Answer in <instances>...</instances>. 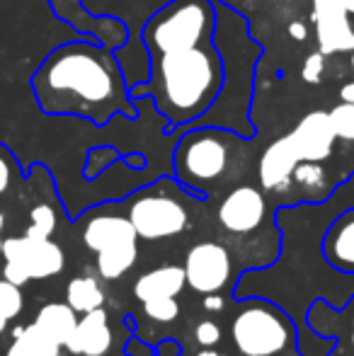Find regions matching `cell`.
I'll return each instance as SVG.
<instances>
[{
  "label": "cell",
  "instance_id": "9a60e30c",
  "mask_svg": "<svg viewBox=\"0 0 354 356\" xmlns=\"http://www.w3.org/2000/svg\"><path fill=\"white\" fill-rule=\"evenodd\" d=\"M301 163L298 155L293 153L291 141L289 136L277 138L274 143H269L260 158V182L262 187L269 192H279V189H287L291 184L293 170Z\"/></svg>",
  "mask_w": 354,
  "mask_h": 356
},
{
  "label": "cell",
  "instance_id": "2e32d148",
  "mask_svg": "<svg viewBox=\"0 0 354 356\" xmlns=\"http://www.w3.org/2000/svg\"><path fill=\"white\" fill-rule=\"evenodd\" d=\"M66 347L73 354H83V356L107 354L109 347H112V330L107 325V313L102 308L86 313V318L76 325Z\"/></svg>",
  "mask_w": 354,
  "mask_h": 356
},
{
  "label": "cell",
  "instance_id": "4fadbf2b",
  "mask_svg": "<svg viewBox=\"0 0 354 356\" xmlns=\"http://www.w3.org/2000/svg\"><path fill=\"white\" fill-rule=\"evenodd\" d=\"M54 10L58 17H63L66 22H71L76 29H81L83 34H88L95 42H102V47H124L127 44V24L122 19L114 17H92L88 15V10L83 8L81 0H51Z\"/></svg>",
  "mask_w": 354,
  "mask_h": 356
},
{
  "label": "cell",
  "instance_id": "ac0fdd59",
  "mask_svg": "<svg viewBox=\"0 0 354 356\" xmlns=\"http://www.w3.org/2000/svg\"><path fill=\"white\" fill-rule=\"evenodd\" d=\"M76 325V310L66 303H47L37 313V318H34V327L47 334L51 342H56L58 347H66Z\"/></svg>",
  "mask_w": 354,
  "mask_h": 356
},
{
  "label": "cell",
  "instance_id": "d6a6232c",
  "mask_svg": "<svg viewBox=\"0 0 354 356\" xmlns=\"http://www.w3.org/2000/svg\"><path fill=\"white\" fill-rule=\"evenodd\" d=\"M345 8H347V13L354 15V0H345Z\"/></svg>",
  "mask_w": 354,
  "mask_h": 356
},
{
  "label": "cell",
  "instance_id": "1f68e13d",
  "mask_svg": "<svg viewBox=\"0 0 354 356\" xmlns=\"http://www.w3.org/2000/svg\"><path fill=\"white\" fill-rule=\"evenodd\" d=\"M340 99H345V102H354V80L340 88Z\"/></svg>",
  "mask_w": 354,
  "mask_h": 356
},
{
  "label": "cell",
  "instance_id": "8d00e7d4",
  "mask_svg": "<svg viewBox=\"0 0 354 356\" xmlns=\"http://www.w3.org/2000/svg\"><path fill=\"white\" fill-rule=\"evenodd\" d=\"M0 252H3V238H0Z\"/></svg>",
  "mask_w": 354,
  "mask_h": 356
},
{
  "label": "cell",
  "instance_id": "e0dca14e",
  "mask_svg": "<svg viewBox=\"0 0 354 356\" xmlns=\"http://www.w3.org/2000/svg\"><path fill=\"white\" fill-rule=\"evenodd\" d=\"M187 284L184 267H161L151 269L143 277H138L134 293L138 300H153V298H175Z\"/></svg>",
  "mask_w": 354,
  "mask_h": 356
},
{
  "label": "cell",
  "instance_id": "603a6c76",
  "mask_svg": "<svg viewBox=\"0 0 354 356\" xmlns=\"http://www.w3.org/2000/svg\"><path fill=\"white\" fill-rule=\"evenodd\" d=\"M328 117H330L332 131L340 141H350L354 143V102L335 104L332 109H328Z\"/></svg>",
  "mask_w": 354,
  "mask_h": 356
},
{
  "label": "cell",
  "instance_id": "cb8c5ba5",
  "mask_svg": "<svg viewBox=\"0 0 354 356\" xmlns=\"http://www.w3.org/2000/svg\"><path fill=\"white\" fill-rule=\"evenodd\" d=\"M54 230H56V211L49 204L34 207L32 213H29V228H27L29 238H39V240L51 238Z\"/></svg>",
  "mask_w": 354,
  "mask_h": 356
},
{
  "label": "cell",
  "instance_id": "484cf974",
  "mask_svg": "<svg viewBox=\"0 0 354 356\" xmlns=\"http://www.w3.org/2000/svg\"><path fill=\"white\" fill-rule=\"evenodd\" d=\"M143 310L151 320L156 323H170L177 318L179 308L175 303V298H153V300H143Z\"/></svg>",
  "mask_w": 354,
  "mask_h": 356
},
{
  "label": "cell",
  "instance_id": "83f0119b",
  "mask_svg": "<svg viewBox=\"0 0 354 356\" xmlns=\"http://www.w3.org/2000/svg\"><path fill=\"white\" fill-rule=\"evenodd\" d=\"M13 177H15V160H13V153H10L5 145H0V197L10 189L13 184Z\"/></svg>",
  "mask_w": 354,
  "mask_h": 356
},
{
  "label": "cell",
  "instance_id": "3957f363",
  "mask_svg": "<svg viewBox=\"0 0 354 356\" xmlns=\"http://www.w3.org/2000/svg\"><path fill=\"white\" fill-rule=\"evenodd\" d=\"M216 10V24H214V47L221 54L223 66V85L218 97L214 99L211 107H218L223 102H231L226 112L218 117L216 124H228L233 127L243 124L246 138L252 136V127L248 122L250 112V95H252V75H255L257 58L262 54V47L250 39L248 22L243 15L228 8L223 0H211ZM209 107V109H211Z\"/></svg>",
  "mask_w": 354,
  "mask_h": 356
},
{
  "label": "cell",
  "instance_id": "7c38bea8",
  "mask_svg": "<svg viewBox=\"0 0 354 356\" xmlns=\"http://www.w3.org/2000/svg\"><path fill=\"white\" fill-rule=\"evenodd\" d=\"M287 136L291 141V148L298 155V160H313V163H323L325 158H330L332 145L337 141L330 117L323 109L308 112L296 124V129L291 134H287Z\"/></svg>",
  "mask_w": 354,
  "mask_h": 356
},
{
  "label": "cell",
  "instance_id": "7402d4cb",
  "mask_svg": "<svg viewBox=\"0 0 354 356\" xmlns=\"http://www.w3.org/2000/svg\"><path fill=\"white\" fill-rule=\"evenodd\" d=\"M19 313H22V293H19V286L3 279V282H0V334L8 327L10 320H15Z\"/></svg>",
  "mask_w": 354,
  "mask_h": 356
},
{
  "label": "cell",
  "instance_id": "d4e9b609",
  "mask_svg": "<svg viewBox=\"0 0 354 356\" xmlns=\"http://www.w3.org/2000/svg\"><path fill=\"white\" fill-rule=\"evenodd\" d=\"M293 182L301 184L306 189H318L325 184V170L321 168V163H313V160H301L293 170Z\"/></svg>",
  "mask_w": 354,
  "mask_h": 356
},
{
  "label": "cell",
  "instance_id": "ba28073f",
  "mask_svg": "<svg viewBox=\"0 0 354 356\" xmlns=\"http://www.w3.org/2000/svg\"><path fill=\"white\" fill-rule=\"evenodd\" d=\"M3 277L15 286H24L29 279H49L66 267L63 250L51 238H8L3 240Z\"/></svg>",
  "mask_w": 354,
  "mask_h": 356
},
{
  "label": "cell",
  "instance_id": "9c48e42d",
  "mask_svg": "<svg viewBox=\"0 0 354 356\" xmlns=\"http://www.w3.org/2000/svg\"><path fill=\"white\" fill-rule=\"evenodd\" d=\"M129 220L136 228L138 238L163 240L182 233L189 223V216L177 199L161 192H143L131 202Z\"/></svg>",
  "mask_w": 354,
  "mask_h": 356
},
{
  "label": "cell",
  "instance_id": "6da1fadb",
  "mask_svg": "<svg viewBox=\"0 0 354 356\" xmlns=\"http://www.w3.org/2000/svg\"><path fill=\"white\" fill-rule=\"evenodd\" d=\"M32 90L44 114L83 117L95 124L112 114L136 117L129 85L112 49L95 42H68L56 47L32 75Z\"/></svg>",
  "mask_w": 354,
  "mask_h": 356
},
{
  "label": "cell",
  "instance_id": "f1b7e54d",
  "mask_svg": "<svg viewBox=\"0 0 354 356\" xmlns=\"http://www.w3.org/2000/svg\"><path fill=\"white\" fill-rule=\"evenodd\" d=\"M197 342L204 344V347H214L216 342H221V330H218L216 323L211 320H204V323L197 325Z\"/></svg>",
  "mask_w": 354,
  "mask_h": 356
},
{
  "label": "cell",
  "instance_id": "5bb4252c",
  "mask_svg": "<svg viewBox=\"0 0 354 356\" xmlns=\"http://www.w3.org/2000/svg\"><path fill=\"white\" fill-rule=\"evenodd\" d=\"M267 204L260 189L236 187L218 209V220L231 233H250L265 220Z\"/></svg>",
  "mask_w": 354,
  "mask_h": 356
},
{
  "label": "cell",
  "instance_id": "d6986e66",
  "mask_svg": "<svg viewBox=\"0 0 354 356\" xmlns=\"http://www.w3.org/2000/svg\"><path fill=\"white\" fill-rule=\"evenodd\" d=\"M325 250L335 267H354V213H345L342 218H337V223L328 233Z\"/></svg>",
  "mask_w": 354,
  "mask_h": 356
},
{
  "label": "cell",
  "instance_id": "e575fe53",
  "mask_svg": "<svg viewBox=\"0 0 354 356\" xmlns=\"http://www.w3.org/2000/svg\"><path fill=\"white\" fill-rule=\"evenodd\" d=\"M3 225H5V216L0 213V230H3Z\"/></svg>",
  "mask_w": 354,
  "mask_h": 356
},
{
  "label": "cell",
  "instance_id": "f35d334b",
  "mask_svg": "<svg viewBox=\"0 0 354 356\" xmlns=\"http://www.w3.org/2000/svg\"><path fill=\"white\" fill-rule=\"evenodd\" d=\"M221 356H226V354H221Z\"/></svg>",
  "mask_w": 354,
  "mask_h": 356
},
{
  "label": "cell",
  "instance_id": "30bf717a",
  "mask_svg": "<svg viewBox=\"0 0 354 356\" xmlns=\"http://www.w3.org/2000/svg\"><path fill=\"white\" fill-rule=\"evenodd\" d=\"M187 284L199 293H216L231 279V257L223 245L199 243L187 252L184 259Z\"/></svg>",
  "mask_w": 354,
  "mask_h": 356
},
{
  "label": "cell",
  "instance_id": "5b68a950",
  "mask_svg": "<svg viewBox=\"0 0 354 356\" xmlns=\"http://www.w3.org/2000/svg\"><path fill=\"white\" fill-rule=\"evenodd\" d=\"M226 129L202 127L182 136L175 150L177 177L189 187H202L223 177L231 160V138Z\"/></svg>",
  "mask_w": 354,
  "mask_h": 356
},
{
  "label": "cell",
  "instance_id": "ab89813d",
  "mask_svg": "<svg viewBox=\"0 0 354 356\" xmlns=\"http://www.w3.org/2000/svg\"><path fill=\"white\" fill-rule=\"evenodd\" d=\"M58 356H61V354H58Z\"/></svg>",
  "mask_w": 354,
  "mask_h": 356
},
{
  "label": "cell",
  "instance_id": "d590c367",
  "mask_svg": "<svg viewBox=\"0 0 354 356\" xmlns=\"http://www.w3.org/2000/svg\"><path fill=\"white\" fill-rule=\"evenodd\" d=\"M350 63H352V68H354V49H352V58H350Z\"/></svg>",
  "mask_w": 354,
  "mask_h": 356
},
{
  "label": "cell",
  "instance_id": "8992f818",
  "mask_svg": "<svg viewBox=\"0 0 354 356\" xmlns=\"http://www.w3.org/2000/svg\"><path fill=\"white\" fill-rule=\"evenodd\" d=\"M136 228L122 216H97L88 223L83 240L97 254L99 277L114 282L134 267L138 257Z\"/></svg>",
  "mask_w": 354,
  "mask_h": 356
},
{
  "label": "cell",
  "instance_id": "52a82bcc",
  "mask_svg": "<svg viewBox=\"0 0 354 356\" xmlns=\"http://www.w3.org/2000/svg\"><path fill=\"white\" fill-rule=\"evenodd\" d=\"M233 342L246 356H274L291 342V327L279 310L265 303H250L233 320Z\"/></svg>",
  "mask_w": 354,
  "mask_h": 356
},
{
  "label": "cell",
  "instance_id": "74e56055",
  "mask_svg": "<svg viewBox=\"0 0 354 356\" xmlns=\"http://www.w3.org/2000/svg\"><path fill=\"white\" fill-rule=\"evenodd\" d=\"M352 344H354V325H352Z\"/></svg>",
  "mask_w": 354,
  "mask_h": 356
},
{
  "label": "cell",
  "instance_id": "277c9868",
  "mask_svg": "<svg viewBox=\"0 0 354 356\" xmlns=\"http://www.w3.org/2000/svg\"><path fill=\"white\" fill-rule=\"evenodd\" d=\"M216 10L211 0H172L143 27L148 56L187 51L214 39Z\"/></svg>",
  "mask_w": 354,
  "mask_h": 356
},
{
  "label": "cell",
  "instance_id": "8fae6325",
  "mask_svg": "<svg viewBox=\"0 0 354 356\" xmlns=\"http://www.w3.org/2000/svg\"><path fill=\"white\" fill-rule=\"evenodd\" d=\"M313 13L311 19L316 22L318 51L325 56L330 54H345L354 49V27L350 22V13L345 0H311Z\"/></svg>",
  "mask_w": 354,
  "mask_h": 356
},
{
  "label": "cell",
  "instance_id": "44dd1931",
  "mask_svg": "<svg viewBox=\"0 0 354 356\" xmlns=\"http://www.w3.org/2000/svg\"><path fill=\"white\" fill-rule=\"evenodd\" d=\"M66 298H68V305H71L76 313H90V310L102 308V303H104L102 289H99V284L95 282L92 277L73 279V282L68 284Z\"/></svg>",
  "mask_w": 354,
  "mask_h": 356
},
{
  "label": "cell",
  "instance_id": "7a4b0ae2",
  "mask_svg": "<svg viewBox=\"0 0 354 356\" xmlns=\"http://www.w3.org/2000/svg\"><path fill=\"white\" fill-rule=\"evenodd\" d=\"M223 85L221 54L214 39L187 51L151 58V73L143 83L131 85L129 95H151L156 109L172 124L182 127L209 112Z\"/></svg>",
  "mask_w": 354,
  "mask_h": 356
},
{
  "label": "cell",
  "instance_id": "4316f807",
  "mask_svg": "<svg viewBox=\"0 0 354 356\" xmlns=\"http://www.w3.org/2000/svg\"><path fill=\"white\" fill-rule=\"evenodd\" d=\"M323 75H325V54L323 51L308 54L306 61H303V66H301L303 83L318 85V83H323Z\"/></svg>",
  "mask_w": 354,
  "mask_h": 356
},
{
  "label": "cell",
  "instance_id": "836d02e7",
  "mask_svg": "<svg viewBox=\"0 0 354 356\" xmlns=\"http://www.w3.org/2000/svg\"><path fill=\"white\" fill-rule=\"evenodd\" d=\"M197 356H216V354H214V352H199Z\"/></svg>",
  "mask_w": 354,
  "mask_h": 356
},
{
  "label": "cell",
  "instance_id": "ffe728a7",
  "mask_svg": "<svg viewBox=\"0 0 354 356\" xmlns=\"http://www.w3.org/2000/svg\"><path fill=\"white\" fill-rule=\"evenodd\" d=\"M58 344L51 342L44 332L34 327H17L15 330V342L8 349V356H58Z\"/></svg>",
  "mask_w": 354,
  "mask_h": 356
},
{
  "label": "cell",
  "instance_id": "4dcf8cb0",
  "mask_svg": "<svg viewBox=\"0 0 354 356\" xmlns=\"http://www.w3.org/2000/svg\"><path fill=\"white\" fill-rule=\"evenodd\" d=\"M204 308H207V310H221L223 308V298H221V296L207 293V298H204Z\"/></svg>",
  "mask_w": 354,
  "mask_h": 356
},
{
  "label": "cell",
  "instance_id": "f546056e",
  "mask_svg": "<svg viewBox=\"0 0 354 356\" xmlns=\"http://www.w3.org/2000/svg\"><path fill=\"white\" fill-rule=\"evenodd\" d=\"M287 34L293 39V42H306L311 29H308V24L303 22V19H291V22L287 24Z\"/></svg>",
  "mask_w": 354,
  "mask_h": 356
}]
</instances>
